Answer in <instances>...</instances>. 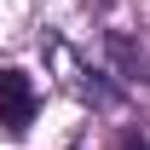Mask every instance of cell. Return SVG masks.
Returning <instances> with one entry per match:
<instances>
[{
    "mask_svg": "<svg viewBox=\"0 0 150 150\" xmlns=\"http://www.w3.org/2000/svg\"><path fill=\"white\" fill-rule=\"evenodd\" d=\"M115 150H150V139L139 127H121V133H115Z\"/></svg>",
    "mask_w": 150,
    "mask_h": 150,
    "instance_id": "cell-3",
    "label": "cell"
},
{
    "mask_svg": "<svg viewBox=\"0 0 150 150\" xmlns=\"http://www.w3.org/2000/svg\"><path fill=\"white\" fill-rule=\"evenodd\" d=\"M104 52L115 58V69H121V81H144V52H139V46H133L127 35H110V40H104Z\"/></svg>",
    "mask_w": 150,
    "mask_h": 150,
    "instance_id": "cell-2",
    "label": "cell"
},
{
    "mask_svg": "<svg viewBox=\"0 0 150 150\" xmlns=\"http://www.w3.org/2000/svg\"><path fill=\"white\" fill-rule=\"evenodd\" d=\"M35 110H40L35 81L23 69H0V133H6V139H23L29 121H35Z\"/></svg>",
    "mask_w": 150,
    "mask_h": 150,
    "instance_id": "cell-1",
    "label": "cell"
}]
</instances>
